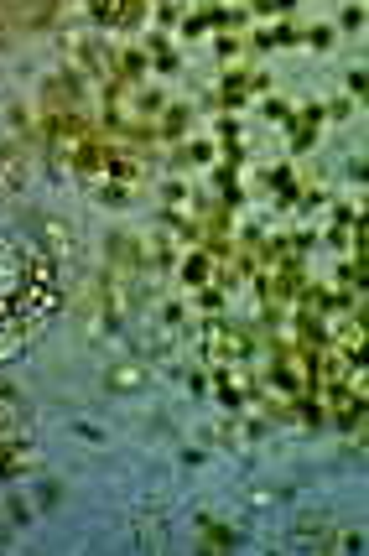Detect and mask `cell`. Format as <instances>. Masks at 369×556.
Listing matches in <instances>:
<instances>
[{
    "mask_svg": "<svg viewBox=\"0 0 369 556\" xmlns=\"http://www.w3.org/2000/svg\"><path fill=\"white\" fill-rule=\"evenodd\" d=\"M11 11H16V26H47L58 0H11Z\"/></svg>",
    "mask_w": 369,
    "mask_h": 556,
    "instance_id": "obj_8",
    "label": "cell"
},
{
    "mask_svg": "<svg viewBox=\"0 0 369 556\" xmlns=\"http://www.w3.org/2000/svg\"><path fill=\"white\" fill-rule=\"evenodd\" d=\"M0 182H6V188H21L26 182V146L21 141L0 146Z\"/></svg>",
    "mask_w": 369,
    "mask_h": 556,
    "instance_id": "obj_6",
    "label": "cell"
},
{
    "mask_svg": "<svg viewBox=\"0 0 369 556\" xmlns=\"http://www.w3.org/2000/svg\"><path fill=\"white\" fill-rule=\"evenodd\" d=\"M42 115H84V99H78L73 78H52L42 89Z\"/></svg>",
    "mask_w": 369,
    "mask_h": 556,
    "instance_id": "obj_2",
    "label": "cell"
},
{
    "mask_svg": "<svg viewBox=\"0 0 369 556\" xmlns=\"http://www.w3.org/2000/svg\"><path fill=\"white\" fill-rule=\"evenodd\" d=\"M141 385V369L136 364H115L110 369V390H136Z\"/></svg>",
    "mask_w": 369,
    "mask_h": 556,
    "instance_id": "obj_9",
    "label": "cell"
},
{
    "mask_svg": "<svg viewBox=\"0 0 369 556\" xmlns=\"http://www.w3.org/2000/svg\"><path fill=\"white\" fill-rule=\"evenodd\" d=\"M58 302L63 291L52 255L0 229V359H16L26 338L58 312Z\"/></svg>",
    "mask_w": 369,
    "mask_h": 556,
    "instance_id": "obj_1",
    "label": "cell"
},
{
    "mask_svg": "<svg viewBox=\"0 0 369 556\" xmlns=\"http://www.w3.org/2000/svg\"><path fill=\"white\" fill-rule=\"evenodd\" d=\"M6 442H26V411L11 390H0V447Z\"/></svg>",
    "mask_w": 369,
    "mask_h": 556,
    "instance_id": "obj_5",
    "label": "cell"
},
{
    "mask_svg": "<svg viewBox=\"0 0 369 556\" xmlns=\"http://www.w3.org/2000/svg\"><path fill=\"white\" fill-rule=\"evenodd\" d=\"M203 541H208L203 551H229L234 546V536L224 531V525H214V520H203Z\"/></svg>",
    "mask_w": 369,
    "mask_h": 556,
    "instance_id": "obj_10",
    "label": "cell"
},
{
    "mask_svg": "<svg viewBox=\"0 0 369 556\" xmlns=\"http://www.w3.org/2000/svg\"><path fill=\"white\" fill-rule=\"evenodd\" d=\"M32 468V442H6L0 447V479H21Z\"/></svg>",
    "mask_w": 369,
    "mask_h": 556,
    "instance_id": "obj_7",
    "label": "cell"
},
{
    "mask_svg": "<svg viewBox=\"0 0 369 556\" xmlns=\"http://www.w3.org/2000/svg\"><path fill=\"white\" fill-rule=\"evenodd\" d=\"M250 349H255V338H245L240 328H214V333H208V354H214V359H224V364L245 359Z\"/></svg>",
    "mask_w": 369,
    "mask_h": 556,
    "instance_id": "obj_3",
    "label": "cell"
},
{
    "mask_svg": "<svg viewBox=\"0 0 369 556\" xmlns=\"http://www.w3.org/2000/svg\"><path fill=\"white\" fill-rule=\"evenodd\" d=\"M89 11H94L104 26H136L141 11H146V0H89Z\"/></svg>",
    "mask_w": 369,
    "mask_h": 556,
    "instance_id": "obj_4",
    "label": "cell"
},
{
    "mask_svg": "<svg viewBox=\"0 0 369 556\" xmlns=\"http://www.w3.org/2000/svg\"><path fill=\"white\" fill-rule=\"evenodd\" d=\"M182 130V110H167V120H162V136H177Z\"/></svg>",
    "mask_w": 369,
    "mask_h": 556,
    "instance_id": "obj_12",
    "label": "cell"
},
{
    "mask_svg": "<svg viewBox=\"0 0 369 556\" xmlns=\"http://www.w3.org/2000/svg\"><path fill=\"white\" fill-rule=\"evenodd\" d=\"M47 245H52L47 255H68V229L63 224H47Z\"/></svg>",
    "mask_w": 369,
    "mask_h": 556,
    "instance_id": "obj_11",
    "label": "cell"
}]
</instances>
